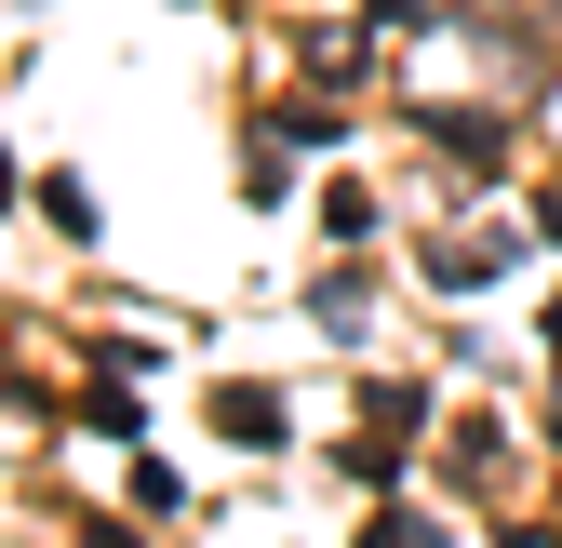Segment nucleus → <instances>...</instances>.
I'll list each match as a JSON object with an SVG mask.
<instances>
[{
  "label": "nucleus",
  "mask_w": 562,
  "mask_h": 548,
  "mask_svg": "<svg viewBox=\"0 0 562 548\" xmlns=\"http://www.w3.org/2000/svg\"><path fill=\"white\" fill-rule=\"evenodd\" d=\"M215 415H228V442H268V429H281V401H268V388H228Z\"/></svg>",
  "instance_id": "1"
}]
</instances>
